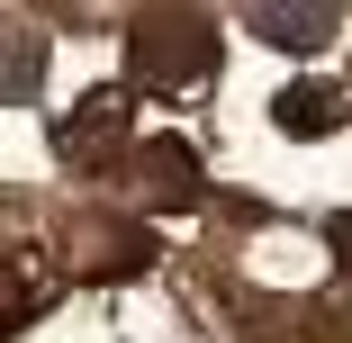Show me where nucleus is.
<instances>
[{
  "label": "nucleus",
  "instance_id": "obj_1",
  "mask_svg": "<svg viewBox=\"0 0 352 343\" xmlns=\"http://www.w3.org/2000/svg\"><path fill=\"white\" fill-rule=\"evenodd\" d=\"M217 73V27L199 10H145L126 27V91H199Z\"/></svg>",
  "mask_w": 352,
  "mask_h": 343
},
{
  "label": "nucleus",
  "instance_id": "obj_2",
  "mask_svg": "<svg viewBox=\"0 0 352 343\" xmlns=\"http://www.w3.org/2000/svg\"><path fill=\"white\" fill-rule=\"evenodd\" d=\"M126 145H135V91H126V82H100V91H82V100H73V118L54 126V154L73 163V172L126 163Z\"/></svg>",
  "mask_w": 352,
  "mask_h": 343
},
{
  "label": "nucleus",
  "instance_id": "obj_3",
  "mask_svg": "<svg viewBox=\"0 0 352 343\" xmlns=\"http://www.w3.org/2000/svg\"><path fill=\"white\" fill-rule=\"evenodd\" d=\"M126 181L145 190V208H199V190H208V172H199V154L181 145V135L126 145Z\"/></svg>",
  "mask_w": 352,
  "mask_h": 343
},
{
  "label": "nucleus",
  "instance_id": "obj_4",
  "mask_svg": "<svg viewBox=\"0 0 352 343\" xmlns=\"http://www.w3.org/2000/svg\"><path fill=\"white\" fill-rule=\"evenodd\" d=\"M54 298H63V280H54V262H45V253H0V343L28 334Z\"/></svg>",
  "mask_w": 352,
  "mask_h": 343
},
{
  "label": "nucleus",
  "instance_id": "obj_5",
  "mask_svg": "<svg viewBox=\"0 0 352 343\" xmlns=\"http://www.w3.org/2000/svg\"><path fill=\"white\" fill-rule=\"evenodd\" d=\"M82 253H91V262H82L91 280H126V271L154 262V235H145V226H109V217H91V226H82Z\"/></svg>",
  "mask_w": 352,
  "mask_h": 343
},
{
  "label": "nucleus",
  "instance_id": "obj_6",
  "mask_svg": "<svg viewBox=\"0 0 352 343\" xmlns=\"http://www.w3.org/2000/svg\"><path fill=\"white\" fill-rule=\"evenodd\" d=\"M244 36H262V45H280V54H316L325 36H334V10L316 0V10H244Z\"/></svg>",
  "mask_w": 352,
  "mask_h": 343
},
{
  "label": "nucleus",
  "instance_id": "obj_7",
  "mask_svg": "<svg viewBox=\"0 0 352 343\" xmlns=\"http://www.w3.org/2000/svg\"><path fill=\"white\" fill-rule=\"evenodd\" d=\"M271 118L289 126L298 145H307V135H334V126H343V91H334V82H289V91L271 100Z\"/></svg>",
  "mask_w": 352,
  "mask_h": 343
},
{
  "label": "nucleus",
  "instance_id": "obj_8",
  "mask_svg": "<svg viewBox=\"0 0 352 343\" xmlns=\"http://www.w3.org/2000/svg\"><path fill=\"white\" fill-rule=\"evenodd\" d=\"M36 82H45L36 27H10V19H0V100H36Z\"/></svg>",
  "mask_w": 352,
  "mask_h": 343
},
{
  "label": "nucleus",
  "instance_id": "obj_9",
  "mask_svg": "<svg viewBox=\"0 0 352 343\" xmlns=\"http://www.w3.org/2000/svg\"><path fill=\"white\" fill-rule=\"evenodd\" d=\"M325 244H334V262H343V280H352V208H334V217H325Z\"/></svg>",
  "mask_w": 352,
  "mask_h": 343
}]
</instances>
